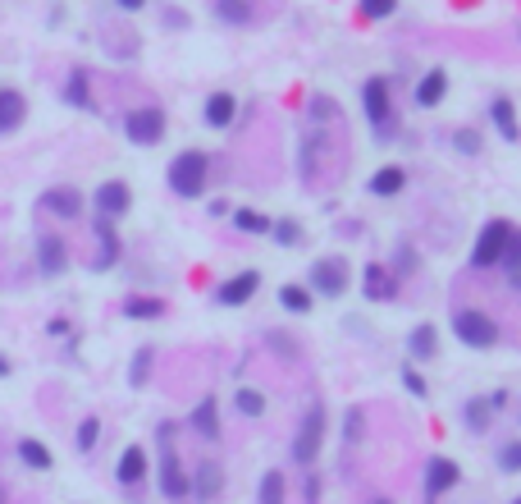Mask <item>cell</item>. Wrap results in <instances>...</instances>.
<instances>
[{"label": "cell", "instance_id": "obj_7", "mask_svg": "<svg viewBox=\"0 0 521 504\" xmlns=\"http://www.w3.org/2000/svg\"><path fill=\"white\" fill-rule=\"evenodd\" d=\"M311 280H316L320 294L339 299L343 289H348V261H343V257H325V261H316V267H311Z\"/></svg>", "mask_w": 521, "mask_h": 504}, {"label": "cell", "instance_id": "obj_5", "mask_svg": "<svg viewBox=\"0 0 521 504\" xmlns=\"http://www.w3.org/2000/svg\"><path fill=\"white\" fill-rule=\"evenodd\" d=\"M170 436H174L170 427H160V445H165V463H160V491L170 495V500H183L192 486H188V472L179 468V459L170 454Z\"/></svg>", "mask_w": 521, "mask_h": 504}, {"label": "cell", "instance_id": "obj_19", "mask_svg": "<svg viewBox=\"0 0 521 504\" xmlns=\"http://www.w3.org/2000/svg\"><path fill=\"white\" fill-rule=\"evenodd\" d=\"M19 459H23L27 468H37V472H46V468L55 463V459H50V449H46L42 440H33V436H23V440H19Z\"/></svg>", "mask_w": 521, "mask_h": 504}, {"label": "cell", "instance_id": "obj_17", "mask_svg": "<svg viewBox=\"0 0 521 504\" xmlns=\"http://www.w3.org/2000/svg\"><path fill=\"white\" fill-rule=\"evenodd\" d=\"M234 111H238V101H234L229 92H215V97L206 101V124L229 128V124H234Z\"/></svg>", "mask_w": 521, "mask_h": 504}, {"label": "cell", "instance_id": "obj_28", "mask_svg": "<svg viewBox=\"0 0 521 504\" xmlns=\"http://www.w3.org/2000/svg\"><path fill=\"white\" fill-rule=\"evenodd\" d=\"M234 404H238L242 417H261V413H265V394H261V390H238Z\"/></svg>", "mask_w": 521, "mask_h": 504}, {"label": "cell", "instance_id": "obj_40", "mask_svg": "<svg viewBox=\"0 0 521 504\" xmlns=\"http://www.w3.org/2000/svg\"><path fill=\"white\" fill-rule=\"evenodd\" d=\"M147 0H119V10H142Z\"/></svg>", "mask_w": 521, "mask_h": 504}, {"label": "cell", "instance_id": "obj_27", "mask_svg": "<svg viewBox=\"0 0 521 504\" xmlns=\"http://www.w3.org/2000/svg\"><path fill=\"white\" fill-rule=\"evenodd\" d=\"M147 376H151V349H137V353H133V371H128V385L142 390Z\"/></svg>", "mask_w": 521, "mask_h": 504}, {"label": "cell", "instance_id": "obj_16", "mask_svg": "<svg viewBox=\"0 0 521 504\" xmlns=\"http://www.w3.org/2000/svg\"><path fill=\"white\" fill-rule=\"evenodd\" d=\"M142 472H147V454L137 445H128L124 454H119V482L124 486H137V482H142Z\"/></svg>", "mask_w": 521, "mask_h": 504}, {"label": "cell", "instance_id": "obj_9", "mask_svg": "<svg viewBox=\"0 0 521 504\" xmlns=\"http://www.w3.org/2000/svg\"><path fill=\"white\" fill-rule=\"evenodd\" d=\"M23 120H27V101H23V92L0 88V138L19 134V124H23Z\"/></svg>", "mask_w": 521, "mask_h": 504}, {"label": "cell", "instance_id": "obj_20", "mask_svg": "<svg viewBox=\"0 0 521 504\" xmlns=\"http://www.w3.org/2000/svg\"><path fill=\"white\" fill-rule=\"evenodd\" d=\"M494 124H499V134L508 138V143H517L521 134H517V115H512V101L508 97H494Z\"/></svg>", "mask_w": 521, "mask_h": 504}, {"label": "cell", "instance_id": "obj_44", "mask_svg": "<svg viewBox=\"0 0 521 504\" xmlns=\"http://www.w3.org/2000/svg\"><path fill=\"white\" fill-rule=\"evenodd\" d=\"M512 504H521V500H512Z\"/></svg>", "mask_w": 521, "mask_h": 504}, {"label": "cell", "instance_id": "obj_2", "mask_svg": "<svg viewBox=\"0 0 521 504\" xmlns=\"http://www.w3.org/2000/svg\"><path fill=\"white\" fill-rule=\"evenodd\" d=\"M453 330L462 344H471V349H489L494 339H499V330H494V322L485 312H457L453 316Z\"/></svg>", "mask_w": 521, "mask_h": 504}, {"label": "cell", "instance_id": "obj_39", "mask_svg": "<svg viewBox=\"0 0 521 504\" xmlns=\"http://www.w3.org/2000/svg\"><path fill=\"white\" fill-rule=\"evenodd\" d=\"M457 147H462V151H480V138H476V134H462Z\"/></svg>", "mask_w": 521, "mask_h": 504}, {"label": "cell", "instance_id": "obj_18", "mask_svg": "<svg viewBox=\"0 0 521 504\" xmlns=\"http://www.w3.org/2000/svg\"><path fill=\"white\" fill-rule=\"evenodd\" d=\"M444 88H448V74L444 69H430L421 78V88H417V105H439V101H444Z\"/></svg>", "mask_w": 521, "mask_h": 504}, {"label": "cell", "instance_id": "obj_6", "mask_svg": "<svg viewBox=\"0 0 521 504\" xmlns=\"http://www.w3.org/2000/svg\"><path fill=\"white\" fill-rule=\"evenodd\" d=\"M320 431H325V413H320V404H311V413L302 417V431H297V440H293V459H297V463H311V459H316Z\"/></svg>", "mask_w": 521, "mask_h": 504}, {"label": "cell", "instance_id": "obj_41", "mask_svg": "<svg viewBox=\"0 0 521 504\" xmlns=\"http://www.w3.org/2000/svg\"><path fill=\"white\" fill-rule=\"evenodd\" d=\"M5 376H10V358H5V353H0V381H5Z\"/></svg>", "mask_w": 521, "mask_h": 504}, {"label": "cell", "instance_id": "obj_10", "mask_svg": "<svg viewBox=\"0 0 521 504\" xmlns=\"http://www.w3.org/2000/svg\"><path fill=\"white\" fill-rule=\"evenodd\" d=\"M128 183H119V179H110V183H101L96 189V211H101V221H110V216H124L128 211Z\"/></svg>", "mask_w": 521, "mask_h": 504}, {"label": "cell", "instance_id": "obj_14", "mask_svg": "<svg viewBox=\"0 0 521 504\" xmlns=\"http://www.w3.org/2000/svg\"><path fill=\"white\" fill-rule=\"evenodd\" d=\"M448 486H457V463H448V459H430V472H425V495H430V500H439Z\"/></svg>", "mask_w": 521, "mask_h": 504}, {"label": "cell", "instance_id": "obj_34", "mask_svg": "<svg viewBox=\"0 0 521 504\" xmlns=\"http://www.w3.org/2000/svg\"><path fill=\"white\" fill-rule=\"evenodd\" d=\"M270 234H274V238H280V244H284V248H293V244H297V238H302V229H297L293 221H274V225H270Z\"/></svg>", "mask_w": 521, "mask_h": 504}, {"label": "cell", "instance_id": "obj_22", "mask_svg": "<svg viewBox=\"0 0 521 504\" xmlns=\"http://www.w3.org/2000/svg\"><path fill=\"white\" fill-rule=\"evenodd\" d=\"M366 299H394V280H389V271H384V267H371L366 271Z\"/></svg>", "mask_w": 521, "mask_h": 504}, {"label": "cell", "instance_id": "obj_37", "mask_svg": "<svg viewBox=\"0 0 521 504\" xmlns=\"http://www.w3.org/2000/svg\"><path fill=\"white\" fill-rule=\"evenodd\" d=\"M499 463H503L508 472H521V440H517V445H503V454H499Z\"/></svg>", "mask_w": 521, "mask_h": 504}, {"label": "cell", "instance_id": "obj_35", "mask_svg": "<svg viewBox=\"0 0 521 504\" xmlns=\"http://www.w3.org/2000/svg\"><path fill=\"white\" fill-rule=\"evenodd\" d=\"M398 10V0H362V14L366 19H389Z\"/></svg>", "mask_w": 521, "mask_h": 504}, {"label": "cell", "instance_id": "obj_43", "mask_svg": "<svg viewBox=\"0 0 521 504\" xmlns=\"http://www.w3.org/2000/svg\"><path fill=\"white\" fill-rule=\"evenodd\" d=\"M0 504H5V495H0Z\"/></svg>", "mask_w": 521, "mask_h": 504}, {"label": "cell", "instance_id": "obj_38", "mask_svg": "<svg viewBox=\"0 0 521 504\" xmlns=\"http://www.w3.org/2000/svg\"><path fill=\"white\" fill-rule=\"evenodd\" d=\"M402 385H407L411 394H421V399H425V381L417 376V371H402Z\"/></svg>", "mask_w": 521, "mask_h": 504}, {"label": "cell", "instance_id": "obj_30", "mask_svg": "<svg viewBox=\"0 0 521 504\" xmlns=\"http://www.w3.org/2000/svg\"><path fill=\"white\" fill-rule=\"evenodd\" d=\"M280 303H284L288 312H311V294H307V289H297V284L280 289Z\"/></svg>", "mask_w": 521, "mask_h": 504}, {"label": "cell", "instance_id": "obj_12", "mask_svg": "<svg viewBox=\"0 0 521 504\" xmlns=\"http://www.w3.org/2000/svg\"><path fill=\"white\" fill-rule=\"evenodd\" d=\"M362 97H366L371 124H375V128H389V83H384V78H371Z\"/></svg>", "mask_w": 521, "mask_h": 504}, {"label": "cell", "instance_id": "obj_29", "mask_svg": "<svg viewBox=\"0 0 521 504\" xmlns=\"http://www.w3.org/2000/svg\"><path fill=\"white\" fill-rule=\"evenodd\" d=\"M261 504H284V477L280 472L261 477Z\"/></svg>", "mask_w": 521, "mask_h": 504}, {"label": "cell", "instance_id": "obj_23", "mask_svg": "<svg viewBox=\"0 0 521 504\" xmlns=\"http://www.w3.org/2000/svg\"><path fill=\"white\" fill-rule=\"evenodd\" d=\"M192 427H197L202 436H219V422H215V399H211V394L197 404V413H192Z\"/></svg>", "mask_w": 521, "mask_h": 504}, {"label": "cell", "instance_id": "obj_42", "mask_svg": "<svg viewBox=\"0 0 521 504\" xmlns=\"http://www.w3.org/2000/svg\"><path fill=\"white\" fill-rule=\"evenodd\" d=\"M375 504H394V500H375Z\"/></svg>", "mask_w": 521, "mask_h": 504}, {"label": "cell", "instance_id": "obj_25", "mask_svg": "<svg viewBox=\"0 0 521 504\" xmlns=\"http://www.w3.org/2000/svg\"><path fill=\"white\" fill-rule=\"evenodd\" d=\"M133 322H151V316H165V303L160 299H128V307H124Z\"/></svg>", "mask_w": 521, "mask_h": 504}, {"label": "cell", "instance_id": "obj_31", "mask_svg": "<svg viewBox=\"0 0 521 504\" xmlns=\"http://www.w3.org/2000/svg\"><path fill=\"white\" fill-rule=\"evenodd\" d=\"M69 101L78 105V111H88V105H92V97H88V74H82V69H73V78H69Z\"/></svg>", "mask_w": 521, "mask_h": 504}, {"label": "cell", "instance_id": "obj_15", "mask_svg": "<svg viewBox=\"0 0 521 504\" xmlns=\"http://www.w3.org/2000/svg\"><path fill=\"white\" fill-rule=\"evenodd\" d=\"M188 486L197 491L202 500H215V495H219V486H225V472H219V463H202V468H197V477H192Z\"/></svg>", "mask_w": 521, "mask_h": 504}, {"label": "cell", "instance_id": "obj_24", "mask_svg": "<svg viewBox=\"0 0 521 504\" xmlns=\"http://www.w3.org/2000/svg\"><path fill=\"white\" fill-rule=\"evenodd\" d=\"M503 267H508L512 289H521V234H512V238H508V248H503Z\"/></svg>", "mask_w": 521, "mask_h": 504}, {"label": "cell", "instance_id": "obj_8", "mask_svg": "<svg viewBox=\"0 0 521 504\" xmlns=\"http://www.w3.org/2000/svg\"><path fill=\"white\" fill-rule=\"evenodd\" d=\"M37 267H42V275H60V271L69 267L65 238H55V234H42V238H37Z\"/></svg>", "mask_w": 521, "mask_h": 504}, {"label": "cell", "instance_id": "obj_21", "mask_svg": "<svg viewBox=\"0 0 521 504\" xmlns=\"http://www.w3.org/2000/svg\"><path fill=\"white\" fill-rule=\"evenodd\" d=\"M398 189H402V170H398V166H384V170L371 179V193H375V198H394Z\"/></svg>", "mask_w": 521, "mask_h": 504}, {"label": "cell", "instance_id": "obj_26", "mask_svg": "<svg viewBox=\"0 0 521 504\" xmlns=\"http://www.w3.org/2000/svg\"><path fill=\"white\" fill-rule=\"evenodd\" d=\"M215 14L225 23H252V10H247V0H215Z\"/></svg>", "mask_w": 521, "mask_h": 504}, {"label": "cell", "instance_id": "obj_1", "mask_svg": "<svg viewBox=\"0 0 521 504\" xmlns=\"http://www.w3.org/2000/svg\"><path fill=\"white\" fill-rule=\"evenodd\" d=\"M170 189L179 198H202L206 189V156L202 151H179L170 161Z\"/></svg>", "mask_w": 521, "mask_h": 504}, {"label": "cell", "instance_id": "obj_13", "mask_svg": "<svg viewBox=\"0 0 521 504\" xmlns=\"http://www.w3.org/2000/svg\"><path fill=\"white\" fill-rule=\"evenodd\" d=\"M37 206H46L50 216H60V221H73L82 211V198H78V189H46Z\"/></svg>", "mask_w": 521, "mask_h": 504}, {"label": "cell", "instance_id": "obj_4", "mask_svg": "<svg viewBox=\"0 0 521 504\" xmlns=\"http://www.w3.org/2000/svg\"><path fill=\"white\" fill-rule=\"evenodd\" d=\"M508 238H512V225H508V221H489V225L480 229V244H476L471 261H476V267H494V261H503Z\"/></svg>", "mask_w": 521, "mask_h": 504}, {"label": "cell", "instance_id": "obj_11", "mask_svg": "<svg viewBox=\"0 0 521 504\" xmlns=\"http://www.w3.org/2000/svg\"><path fill=\"white\" fill-rule=\"evenodd\" d=\"M257 284H261V275L257 271H242V275H234V280H225V284H219V303H225V307H238V303H247V299H252L257 294Z\"/></svg>", "mask_w": 521, "mask_h": 504}, {"label": "cell", "instance_id": "obj_36", "mask_svg": "<svg viewBox=\"0 0 521 504\" xmlns=\"http://www.w3.org/2000/svg\"><path fill=\"white\" fill-rule=\"evenodd\" d=\"M238 229H247V234H265V229H270V221H265V216H257V211H238Z\"/></svg>", "mask_w": 521, "mask_h": 504}, {"label": "cell", "instance_id": "obj_32", "mask_svg": "<svg viewBox=\"0 0 521 504\" xmlns=\"http://www.w3.org/2000/svg\"><path fill=\"white\" fill-rule=\"evenodd\" d=\"M411 353H417V358H430L434 353V326L411 330Z\"/></svg>", "mask_w": 521, "mask_h": 504}, {"label": "cell", "instance_id": "obj_33", "mask_svg": "<svg viewBox=\"0 0 521 504\" xmlns=\"http://www.w3.org/2000/svg\"><path fill=\"white\" fill-rule=\"evenodd\" d=\"M101 440V422L96 417H88V422H82V427H78V449H82V454H88V449Z\"/></svg>", "mask_w": 521, "mask_h": 504}, {"label": "cell", "instance_id": "obj_3", "mask_svg": "<svg viewBox=\"0 0 521 504\" xmlns=\"http://www.w3.org/2000/svg\"><path fill=\"white\" fill-rule=\"evenodd\" d=\"M124 134H128L137 147H151V143H160V134H165V115L156 111V105H147V111H128V115H124Z\"/></svg>", "mask_w": 521, "mask_h": 504}]
</instances>
